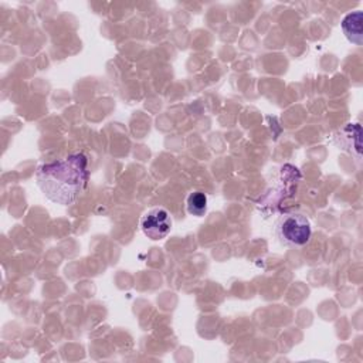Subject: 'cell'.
I'll use <instances>...</instances> for the list:
<instances>
[{
    "mask_svg": "<svg viewBox=\"0 0 363 363\" xmlns=\"http://www.w3.org/2000/svg\"><path fill=\"white\" fill-rule=\"evenodd\" d=\"M186 207L189 214L203 217L207 211V196L203 191H191L186 199Z\"/></svg>",
    "mask_w": 363,
    "mask_h": 363,
    "instance_id": "5",
    "label": "cell"
},
{
    "mask_svg": "<svg viewBox=\"0 0 363 363\" xmlns=\"http://www.w3.org/2000/svg\"><path fill=\"white\" fill-rule=\"evenodd\" d=\"M362 20H363V14L360 10H356L353 13H349L343 17L340 26H342V31L345 34V37L356 44V45H362L363 43V30H362Z\"/></svg>",
    "mask_w": 363,
    "mask_h": 363,
    "instance_id": "4",
    "label": "cell"
},
{
    "mask_svg": "<svg viewBox=\"0 0 363 363\" xmlns=\"http://www.w3.org/2000/svg\"><path fill=\"white\" fill-rule=\"evenodd\" d=\"M275 237L285 247H303L311 241L312 227L306 216L286 213L275 224Z\"/></svg>",
    "mask_w": 363,
    "mask_h": 363,
    "instance_id": "2",
    "label": "cell"
},
{
    "mask_svg": "<svg viewBox=\"0 0 363 363\" xmlns=\"http://www.w3.org/2000/svg\"><path fill=\"white\" fill-rule=\"evenodd\" d=\"M88 177V159L84 153H72L64 159L44 163L35 172L40 190L48 200L61 206H69L79 199Z\"/></svg>",
    "mask_w": 363,
    "mask_h": 363,
    "instance_id": "1",
    "label": "cell"
},
{
    "mask_svg": "<svg viewBox=\"0 0 363 363\" xmlns=\"http://www.w3.org/2000/svg\"><path fill=\"white\" fill-rule=\"evenodd\" d=\"M140 230L150 240H163L172 230L170 213L163 207H153L140 217Z\"/></svg>",
    "mask_w": 363,
    "mask_h": 363,
    "instance_id": "3",
    "label": "cell"
}]
</instances>
